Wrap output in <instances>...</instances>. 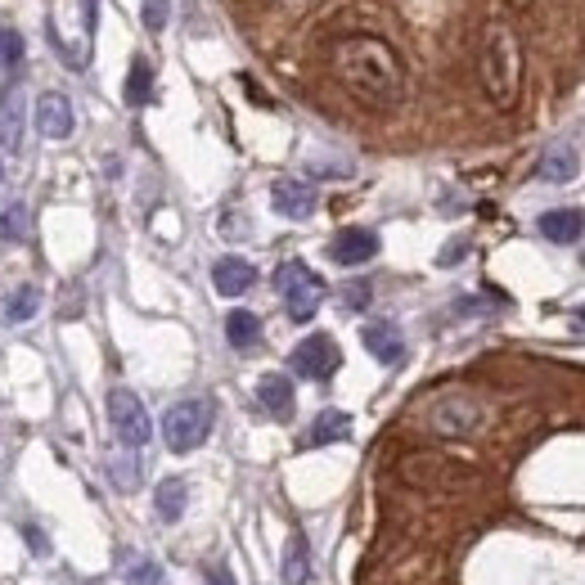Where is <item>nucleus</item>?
Returning <instances> with one entry per match:
<instances>
[{"mask_svg":"<svg viewBox=\"0 0 585 585\" xmlns=\"http://www.w3.org/2000/svg\"><path fill=\"white\" fill-rule=\"evenodd\" d=\"M333 77L356 104L374 108V113H392L405 99V68L396 50L378 36H342L329 54Z\"/></svg>","mask_w":585,"mask_h":585,"instance_id":"f257e3e1","label":"nucleus"},{"mask_svg":"<svg viewBox=\"0 0 585 585\" xmlns=\"http://www.w3.org/2000/svg\"><path fill=\"white\" fill-rule=\"evenodd\" d=\"M477 72H482V90L495 108L509 113L522 95V41L504 18H491L482 27V50H477Z\"/></svg>","mask_w":585,"mask_h":585,"instance_id":"f03ea898","label":"nucleus"},{"mask_svg":"<svg viewBox=\"0 0 585 585\" xmlns=\"http://www.w3.org/2000/svg\"><path fill=\"white\" fill-rule=\"evenodd\" d=\"M486 423V405L473 392H441L423 405V428L437 437H473Z\"/></svg>","mask_w":585,"mask_h":585,"instance_id":"7ed1b4c3","label":"nucleus"},{"mask_svg":"<svg viewBox=\"0 0 585 585\" xmlns=\"http://www.w3.org/2000/svg\"><path fill=\"white\" fill-rule=\"evenodd\" d=\"M212 423H216L212 401L189 396V401H176L167 414H162V441H167L176 455H189V450H198L207 437H212Z\"/></svg>","mask_w":585,"mask_h":585,"instance_id":"20e7f679","label":"nucleus"},{"mask_svg":"<svg viewBox=\"0 0 585 585\" xmlns=\"http://www.w3.org/2000/svg\"><path fill=\"white\" fill-rule=\"evenodd\" d=\"M275 288H279V297H284L288 320H297V324L311 320L324 302V279L315 275L306 261H284V266L275 270Z\"/></svg>","mask_w":585,"mask_h":585,"instance_id":"39448f33","label":"nucleus"},{"mask_svg":"<svg viewBox=\"0 0 585 585\" xmlns=\"http://www.w3.org/2000/svg\"><path fill=\"white\" fill-rule=\"evenodd\" d=\"M108 419H113V432L122 446H144V441L153 437L149 410H144V401L131 387H113V392H108Z\"/></svg>","mask_w":585,"mask_h":585,"instance_id":"423d86ee","label":"nucleus"},{"mask_svg":"<svg viewBox=\"0 0 585 585\" xmlns=\"http://www.w3.org/2000/svg\"><path fill=\"white\" fill-rule=\"evenodd\" d=\"M288 365H293V374L311 378V383H324V378L338 374L342 351H338V342H333L329 333H311V338H302V342L293 347Z\"/></svg>","mask_w":585,"mask_h":585,"instance_id":"0eeeda50","label":"nucleus"},{"mask_svg":"<svg viewBox=\"0 0 585 585\" xmlns=\"http://www.w3.org/2000/svg\"><path fill=\"white\" fill-rule=\"evenodd\" d=\"M401 477L414 486H450V482H464L468 468H459L455 459H441V455H410L401 459Z\"/></svg>","mask_w":585,"mask_h":585,"instance_id":"6e6552de","label":"nucleus"},{"mask_svg":"<svg viewBox=\"0 0 585 585\" xmlns=\"http://www.w3.org/2000/svg\"><path fill=\"white\" fill-rule=\"evenodd\" d=\"M270 203H275V212L288 216V221H306V216L315 212V189L306 185V180L279 176L275 185H270Z\"/></svg>","mask_w":585,"mask_h":585,"instance_id":"1a4fd4ad","label":"nucleus"},{"mask_svg":"<svg viewBox=\"0 0 585 585\" xmlns=\"http://www.w3.org/2000/svg\"><path fill=\"white\" fill-rule=\"evenodd\" d=\"M36 126H41L45 140H68V135H72V104H68V95L45 90V95L36 99Z\"/></svg>","mask_w":585,"mask_h":585,"instance_id":"9d476101","label":"nucleus"},{"mask_svg":"<svg viewBox=\"0 0 585 585\" xmlns=\"http://www.w3.org/2000/svg\"><path fill=\"white\" fill-rule=\"evenodd\" d=\"M257 401H261V410H266L270 419H279V423L293 419L297 396H293L288 374H266V378H261V383H257Z\"/></svg>","mask_w":585,"mask_h":585,"instance_id":"9b49d317","label":"nucleus"},{"mask_svg":"<svg viewBox=\"0 0 585 585\" xmlns=\"http://www.w3.org/2000/svg\"><path fill=\"white\" fill-rule=\"evenodd\" d=\"M365 347H369V356L378 360V365H401V356H405V338H401V329L396 324H387V320H374V324H365Z\"/></svg>","mask_w":585,"mask_h":585,"instance_id":"f8f14e48","label":"nucleus"},{"mask_svg":"<svg viewBox=\"0 0 585 585\" xmlns=\"http://www.w3.org/2000/svg\"><path fill=\"white\" fill-rule=\"evenodd\" d=\"M212 284L221 297H243L252 284H257V270H252V261L243 257H221L212 266Z\"/></svg>","mask_w":585,"mask_h":585,"instance_id":"ddd939ff","label":"nucleus"},{"mask_svg":"<svg viewBox=\"0 0 585 585\" xmlns=\"http://www.w3.org/2000/svg\"><path fill=\"white\" fill-rule=\"evenodd\" d=\"M378 252V234L374 230H338V239L329 243V257L338 266H360Z\"/></svg>","mask_w":585,"mask_h":585,"instance_id":"4468645a","label":"nucleus"},{"mask_svg":"<svg viewBox=\"0 0 585 585\" xmlns=\"http://www.w3.org/2000/svg\"><path fill=\"white\" fill-rule=\"evenodd\" d=\"M576 171H581V158H576L572 144H549L536 162V176L549 185H567V180H576Z\"/></svg>","mask_w":585,"mask_h":585,"instance_id":"2eb2a0df","label":"nucleus"},{"mask_svg":"<svg viewBox=\"0 0 585 585\" xmlns=\"http://www.w3.org/2000/svg\"><path fill=\"white\" fill-rule=\"evenodd\" d=\"M540 234L549 243H576L585 234V212L581 207H554V212L540 216Z\"/></svg>","mask_w":585,"mask_h":585,"instance_id":"dca6fc26","label":"nucleus"},{"mask_svg":"<svg viewBox=\"0 0 585 585\" xmlns=\"http://www.w3.org/2000/svg\"><path fill=\"white\" fill-rule=\"evenodd\" d=\"M0 144L18 149L23 144V90L5 86L0 90Z\"/></svg>","mask_w":585,"mask_h":585,"instance_id":"f3484780","label":"nucleus"},{"mask_svg":"<svg viewBox=\"0 0 585 585\" xmlns=\"http://www.w3.org/2000/svg\"><path fill=\"white\" fill-rule=\"evenodd\" d=\"M185 504H189V482H185V477H162L158 495H153V509H158V518L162 522H180Z\"/></svg>","mask_w":585,"mask_h":585,"instance_id":"a211bd4d","label":"nucleus"},{"mask_svg":"<svg viewBox=\"0 0 585 585\" xmlns=\"http://www.w3.org/2000/svg\"><path fill=\"white\" fill-rule=\"evenodd\" d=\"M351 437V414L347 410H324L306 432V446H333V441Z\"/></svg>","mask_w":585,"mask_h":585,"instance_id":"6ab92c4d","label":"nucleus"},{"mask_svg":"<svg viewBox=\"0 0 585 585\" xmlns=\"http://www.w3.org/2000/svg\"><path fill=\"white\" fill-rule=\"evenodd\" d=\"M311 581V545L302 531H293L284 545V585H306Z\"/></svg>","mask_w":585,"mask_h":585,"instance_id":"aec40b11","label":"nucleus"},{"mask_svg":"<svg viewBox=\"0 0 585 585\" xmlns=\"http://www.w3.org/2000/svg\"><path fill=\"white\" fill-rule=\"evenodd\" d=\"M225 338L234 351H252L261 342V320L252 311H230L225 315Z\"/></svg>","mask_w":585,"mask_h":585,"instance_id":"412c9836","label":"nucleus"},{"mask_svg":"<svg viewBox=\"0 0 585 585\" xmlns=\"http://www.w3.org/2000/svg\"><path fill=\"white\" fill-rule=\"evenodd\" d=\"M149 99H153V68H149V59H135L131 72H126V104L144 108Z\"/></svg>","mask_w":585,"mask_h":585,"instance_id":"4be33fe9","label":"nucleus"},{"mask_svg":"<svg viewBox=\"0 0 585 585\" xmlns=\"http://www.w3.org/2000/svg\"><path fill=\"white\" fill-rule=\"evenodd\" d=\"M36 311H41V288H36V284H23V288H18V293L5 302V320H9V324H27Z\"/></svg>","mask_w":585,"mask_h":585,"instance_id":"5701e85b","label":"nucleus"},{"mask_svg":"<svg viewBox=\"0 0 585 585\" xmlns=\"http://www.w3.org/2000/svg\"><path fill=\"white\" fill-rule=\"evenodd\" d=\"M23 234H27V207L23 203L5 207L0 212V239H23Z\"/></svg>","mask_w":585,"mask_h":585,"instance_id":"b1692460","label":"nucleus"},{"mask_svg":"<svg viewBox=\"0 0 585 585\" xmlns=\"http://www.w3.org/2000/svg\"><path fill=\"white\" fill-rule=\"evenodd\" d=\"M140 18H144V27H149V32H162V27H167V18H171V0H144Z\"/></svg>","mask_w":585,"mask_h":585,"instance_id":"393cba45","label":"nucleus"},{"mask_svg":"<svg viewBox=\"0 0 585 585\" xmlns=\"http://www.w3.org/2000/svg\"><path fill=\"white\" fill-rule=\"evenodd\" d=\"M126 576H131V585H162V572L149 563V558H135V563L126 567Z\"/></svg>","mask_w":585,"mask_h":585,"instance_id":"a878e982","label":"nucleus"},{"mask_svg":"<svg viewBox=\"0 0 585 585\" xmlns=\"http://www.w3.org/2000/svg\"><path fill=\"white\" fill-rule=\"evenodd\" d=\"M369 293H374V288H369V279H356V284L342 288V302H347L351 311H365V306H369Z\"/></svg>","mask_w":585,"mask_h":585,"instance_id":"bb28decb","label":"nucleus"},{"mask_svg":"<svg viewBox=\"0 0 585 585\" xmlns=\"http://www.w3.org/2000/svg\"><path fill=\"white\" fill-rule=\"evenodd\" d=\"M135 477H140V468H135V464H113V482L117 486H126V491H131Z\"/></svg>","mask_w":585,"mask_h":585,"instance_id":"cd10ccee","label":"nucleus"},{"mask_svg":"<svg viewBox=\"0 0 585 585\" xmlns=\"http://www.w3.org/2000/svg\"><path fill=\"white\" fill-rule=\"evenodd\" d=\"M18 59H23V36L5 32V63H18Z\"/></svg>","mask_w":585,"mask_h":585,"instance_id":"c85d7f7f","label":"nucleus"},{"mask_svg":"<svg viewBox=\"0 0 585 585\" xmlns=\"http://www.w3.org/2000/svg\"><path fill=\"white\" fill-rule=\"evenodd\" d=\"M203 572H207V581H212V585H234V576H230V572H225V567H221V563L203 567Z\"/></svg>","mask_w":585,"mask_h":585,"instance_id":"c756f323","label":"nucleus"},{"mask_svg":"<svg viewBox=\"0 0 585 585\" xmlns=\"http://www.w3.org/2000/svg\"><path fill=\"white\" fill-rule=\"evenodd\" d=\"M455 257H464V239H455V248L441 252V266H446V261H455Z\"/></svg>","mask_w":585,"mask_h":585,"instance_id":"7c9ffc66","label":"nucleus"},{"mask_svg":"<svg viewBox=\"0 0 585 585\" xmlns=\"http://www.w3.org/2000/svg\"><path fill=\"white\" fill-rule=\"evenodd\" d=\"M576 324H581V329H585V306H576Z\"/></svg>","mask_w":585,"mask_h":585,"instance_id":"2f4dec72","label":"nucleus"},{"mask_svg":"<svg viewBox=\"0 0 585 585\" xmlns=\"http://www.w3.org/2000/svg\"><path fill=\"white\" fill-rule=\"evenodd\" d=\"M509 5H513V9H527V5H531V0H509Z\"/></svg>","mask_w":585,"mask_h":585,"instance_id":"473e14b6","label":"nucleus"},{"mask_svg":"<svg viewBox=\"0 0 585 585\" xmlns=\"http://www.w3.org/2000/svg\"><path fill=\"white\" fill-rule=\"evenodd\" d=\"M0 59H5V27H0Z\"/></svg>","mask_w":585,"mask_h":585,"instance_id":"72a5a7b5","label":"nucleus"}]
</instances>
